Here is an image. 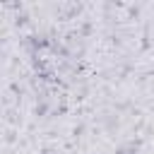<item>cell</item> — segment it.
I'll use <instances>...</instances> for the list:
<instances>
[{
    "instance_id": "obj_1",
    "label": "cell",
    "mask_w": 154,
    "mask_h": 154,
    "mask_svg": "<svg viewBox=\"0 0 154 154\" xmlns=\"http://www.w3.org/2000/svg\"><path fill=\"white\" fill-rule=\"evenodd\" d=\"M120 154H132V152H120Z\"/></svg>"
}]
</instances>
